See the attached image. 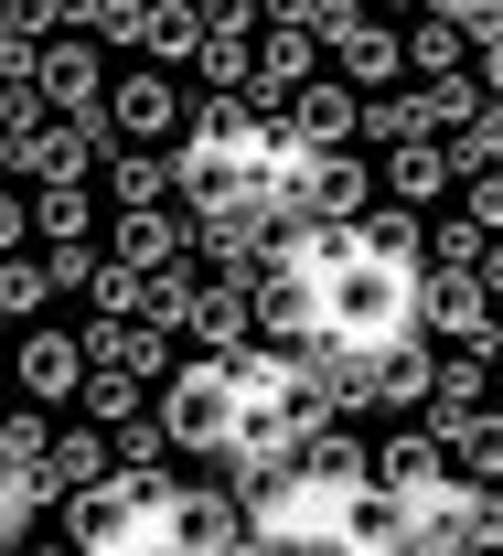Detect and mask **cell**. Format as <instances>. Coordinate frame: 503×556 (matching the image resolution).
<instances>
[{
    "label": "cell",
    "mask_w": 503,
    "mask_h": 556,
    "mask_svg": "<svg viewBox=\"0 0 503 556\" xmlns=\"http://www.w3.org/2000/svg\"><path fill=\"white\" fill-rule=\"evenodd\" d=\"M418 278H429V268H386V257L322 268V332H311V343L386 353V343H407V332H429V321H418Z\"/></svg>",
    "instance_id": "1"
},
{
    "label": "cell",
    "mask_w": 503,
    "mask_h": 556,
    "mask_svg": "<svg viewBox=\"0 0 503 556\" xmlns=\"http://www.w3.org/2000/svg\"><path fill=\"white\" fill-rule=\"evenodd\" d=\"M161 428H172V450H236V428H247V396H236V364L225 353H193V364H172L161 375Z\"/></svg>",
    "instance_id": "2"
},
{
    "label": "cell",
    "mask_w": 503,
    "mask_h": 556,
    "mask_svg": "<svg viewBox=\"0 0 503 556\" xmlns=\"http://www.w3.org/2000/svg\"><path fill=\"white\" fill-rule=\"evenodd\" d=\"M183 129H193V86H183L172 65L140 54V65L108 86V139H118V150H172Z\"/></svg>",
    "instance_id": "3"
},
{
    "label": "cell",
    "mask_w": 503,
    "mask_h": 556,
    "mask_svg": "<svg viewBox=\"0 0 503 556\" xmlns=\"http://www.w3.org/2000/svg\"><path fill=\"white\" fill-rule=\"evenodd\" d=\"M407 514H418V546L503 556V482H461V471H439L429 492H407Z\"/></svg>",
    "instance_id": "4"
},
{
    "label": "cell",
    "mask_w": 503,
    "mask_h": 556,
    "mask_svg": "<svg viewBox=\"0 0 503 556\" xmlns=\"http://www.w3.org/2000/svg\"><path fill=\"white\" fill-rule=\"evenodd\" d=\"M247 525H257V514H247L236 482H161V546L172 556H225Z\"/></svg>",
    "instance_id": "5"
},
{
    "label": "cell",
    "mask_w": 503,
    "mask_h": 556,
    "mask_svg": "<svg viewBox=\"0 0 503 556\" xmlns=\"http://www.w3.org/2000/svg\"><path fill=\"white\" fill-rule=\"evenodd\" d=\"M108 161H118L108 118H65V108H54V118L33 129V150H22V182H97Z\"/></svg>",
    "instance_id": "6"
},
{
    "label": "cell",
    "mask_w": 503,
    "mask_h": 556,
    "mask_svg": "<svg viewBox=\"0 0 503 556\" xmlns=\"http://www.w3.org/2000/svg\"><path fill=\"white\" fill-rule=\"evenodd\" d=\"M86 375H97L86 321H65V332H22V353H11V386H22L33 407H65V396H86Z\"/></svg>",
    "instance_id": "7"
},
{
    "label": "cell",
    "mask_w": 503,
    "mask_h": 556,
    "mask_svg": "<svg viewBox=\"0 0 503 556\" xmlns=\"http://www.w3.org/2000/svg\"><path fill=\"white\" fill-rule=\"evenodd\" d=\"M33 86H43V108H65V118H108V54H97V33H54L43 43V65H33Z\"/></svg>",
    "instance_id": "8"
},
{
    "label": "cell",
    "mask_w": 503,
    "mask_h": 556,
    "mask_svg": "<svg viewBox=\"0 0 503 556\" xmlns=\"http://www.w3.org/2000/svg\"><path fill=\"white\" fill-rule=\"evenodd\" d=\"M418 321H429L439 343H493V289H482V268H429L418 278Z\"/></svg>",
    "instance_id": "9"
},
{
    "label": "cell",
    "mask_w": 503,
    "mask_h": 556,
    "mask_svg": "<svg viewBox=\"0 0 503 556\" xmlns=\"http://www.w3.org/2000/svg\"><path fill=\"white\" fill-rule=\"evenodd\" d=\"M193 353H236V343H257V278H215L204 268V289H193Z\"/></svg>",
    "instance_id": "10"
},
{
    "label": "cell",
    "mask_w": 503,
    "mask_h": 556,
    "mask_svg": "<svg viewBox=\"0 0 503 556\" xmlns=\"http://www.w3.org/2000/svg\"><path fill=\"white\" fill-rule=\"evenodd\" d=\"M375 172H386V204H418V214H429L439 193L461 182L450 139H397V150H375Z\"/></svg>",
    "instance_id": "11"
},
{
    "label": "cell",
    "mask_w": 503,
    "mask_h": 556,
    "mask_svg": "<svg viewBox=\"0 0 503 556\" xmlns=\"http://www.w3.org/2000/svg\"><path fill=\"white\" fill-rule=\"evenodd\" d=\"M108 257H118V268H183V257H193V214H118V225H108Z\"/></svg>",
    "instance_id": "12"
},
{
    "label": "cell",
    "mask_w": 503,
    "mask_h": 556,
    "mask_svg": "<svg viewBox=\"0 0 503 556\" xmlns=\"http://www.w3.org/2000/svg\"><path fill=\"white\" fill-rule=\"evenodd\" d=\"M289 118L322 139V150H354V139H364V86H354V75H311V86L289 97Z\"/></svg>",
    "instance_id": "13"
},
{
    "label": "cell",
    "mask_w": 503,
    "mask_h": 556,
    "mask_svg": "<svg viewBox=\"0 0 503 556\" xmlns=\"http://www.w3.org/2000/svg\"><path fill=\"white\" fill-rule=\"evenodd\" d=\"M471 407H493V343H450L439 353V386H429V428H450V417H471Z\"/></svg>",
    "instance_id": "14"
},
{
    "label": "cell",
    "mask_w": 503,
    "mask_h": 556,
    "mask_svg": "<svg viewBox=\"0 0 503 556\" xmlns=\"http://www.w3.org/2000/svg\"><path fill=\"white\" fill-rule=\"evenodd\" d=\"M439 471H450V439H439L429 417L397 428V439H375V482H386V492H429Z\"/></svg>",
    "instance_id": "15"
},
{
    "label": "cell",
    "mask_w": 503,
    "mask_h": 556,
    "mask_svg": "<svg viewBox=\"0 0 503 556\" xmlns=\"http://www.w3.org/2000/svg\"><path fill=\"white\" fill-rule=\"evenodd\" d=\"M429 386H439L429 332H407V343H386V353H375V396H386V417H418V407H429Z\"/></svg>",
    "instance_id": "16"
},
{
    "label": "cell",
    "mask_w": 503,
    "mask_h": 556,
    "mask_svg": "<svg viewBox=\"0 0 503 556\" xmlns=\"http://www.w3.org/2000/svg\"><path fill=\"white\" fill-rule=\"evenodd\" d=\"M332 54H343V75H354L364 97H375V86H397V75H407V33H397L386 11H364V22L343 33V43H332Z\"/></svg>",
    "instance_id": "17"
},
{
    "label": "cell",
    "mask_w": 503,
    "mask_h": 556,
    "mask_svg": "<svg viewBox=\"0 0 503 556\" xmlns=\"http://www.w3.org/2000/svg\"><path fill=\"white\" fill-rule=\"evenodd\" d=\"M86 353L129 375H172V321H86Z\"/></svg>",
    "instance_id": "18"
},
{
    "label": "cell",
    "mask_w": 503,
    "mask_h": 556,
    "mask_svg": "<svg viewBox=\"0 0 503 556\" xmlns=\"http://www.w3.org/2000/svg\"><path fill=\"white\" fill-rule=\"evenodd\" d=\"M33 236L43 247H86L97 236V182H33Z\"/></svg>",
    "instance_id": "19"
},
{
    "label": "cell",
    "mask_w": 503,
    "mask_h": 556,
    "mask_svg": "<svg viewBox=\"0 0 503 556\" xmlns=\"http://www.w3.org/2000/svg\"><path fill=\"white\" fill-rule=\"evenodd\" d=\"M354 236H364V257H386V268H429V214L418 204H375Z\"/></svg>",
    "instance_id": "20"
},
{
    "label": "cell",
    "mask_w": 503,
    "mask_h": 556,
    "mask_svg": "<svg viewBox=\"0 0 503 556\" xmlns=\"http://www.w3.org/2000/svg\"><path fill=\"white\" fill-rule=\"evenodd\" d=\"M108 193H118V214H161V193H183V172H172V150H118Z\"/></svg>",
    "instance_id": "21"
},
{
    "label": "cell",
    "mask_w": 503,
    "mask_h": 556,
    "mask_svg": "<svg viewBox=\"0 0 503 556\" xmlns=\"http://www.w3.org/2000/svg\"><path fill=\"white\" fill-rule=\"evenodd\" d=\"M439 439H450V471H461V482H503V407L450 417Z\"/></svg>",
    "instance_id": "22"
},
{
    "label": "cell",
    "mask_w": 503,
    "mask_h": 556,
    "mask_svg": "<svg viewBox=\"0 0 503 556\" xmlns=\"http://www.w3.org/2000/svg\"><path fill=\"white\" fill-rule=\"evenodd\" d=\"M471 54H482V43H471L461 22H439V11H418V22H407V75H418V86H429V75H461Z\"/></svg>",
    "instance_id": "23"
},
{
    "label": "cell",
    "mask_w": 503,
    "mask_h": 556,
    "mask_svg": "<svg viewBox=\"0 0 503 556\" xmlns=\"http://www.w3.org/2000/svg\"><path fill=\"white\" fill-rule=\"evenodd\" d=\"M418 97H429V139H450V129H471V118H482V108H493V86H482V75L461 65V75H429V86H418Z\"/></svg>",
    "instance_id": "24"
},
{
    "label": "cell",
    "mask_w": 503,
    "mask_h": 556,
    "mask_svg": "<svg viewBox=\"0 0 503 556\" xmlns=\"http://www.w3.org/2000/svg\"><path fill=\"white\" fill-rule=\"evenodd\" d=\"M204 54V0H150V65H193Z\"/></svg>",
    "instance_id": "25"
},
{
    "label": "cell",
    "mask_w": 503,
    "mask_h": 556,
    "mask_svg": "<svg viewBox=\"0 0 503 556\" xmlns=\"http://www.w3.org/2000/svg\"><path fill=\"white\" fill-rule=\"evenodd\" d=\"M397 139H429V97L375 86V97H364V150H397Z\"/></svg>",
    "instance_id": "26"
},
{
    "label": "cell",
    "mask_w": 503,
    "mask_h": 556,
    "mask_svg": "<svg viewBox=\"0 0 503 556\" xmlns=\"http://www.w3.org/2000/svg\"><path fill=\"white\" fill-rule=\"evenodd\" d=\"M140 386H150V375H129V364H97L75 407L97 417V428H129V417H150V407H140Z\"/></svg>",
    "instance_id": "27"
},
{
    "label": "cell",
    "mask_w": 503,
    "mask_h": 556,
    "mask_svg": "<svg viewBox=\"0 0 503 556\" xmlns=\"http://www.w3.org/2000/svg\"><path fill=\"white\" fill-rule=\"evenodd\" d=\"M482 257H493L482 214H429V268H482Z\"/></svg>",
    "instance_id": "28"
},
{
    "label": "cell",
    "mask_w": 503,
    "mask_h": 556,
    "mask_svg": "<svg viewBox=\"0 0 503 556\" xmlns=\"http://www.w3.org/2000/svg\"><path fill=\"white\" fill-rule=\"evenodd\" d=\"M54 289H65V278H54V257H0V311H11V321H33Z\"/></svg>",
    "instance_id": "29"
},
{
    "label": "cell",
    "mask_w": 503,
    "mask_h": 556,
    "mask_svg": "<svg viewBox=\"0 0 503 556\" xmlns=\"http://www.w3.org/2000/svg\"><path fill=\"white\" fill-rule=\"evenodd\" d=\"M97 43H118V54H150V0H108V11H97Z\"/></svg>",
    "instance_id": "30"
},
{
    "label": "cell",
    "mask_w": 503,
    "mask_h": 556,
    "mask_svg": "<svg viewBox=\"0 0 503 556\" xmlns=\"http://www.w3.org/2000/svg\"><path fill=\"white\" fill-rule=\"evenodd\" d=\"M461 193H471V204H461V214H482V225H493V236H503V161H482V172H471Z\"/></svg>",
    "instance_id": "31"
},
{
    "label": "cell",
    "mask_w": 503,
    "mask_h": 556,
    "mask_svg": "<svg viewBox=\"0 0 503 556\" xmlns=\"http://www.w3.org/2000/svg\"><path fill=\"white\" fill-rule=\"evenodd\" d=\"M22 236H33V193H0V257H22Z\"/></svg>",
    "instance_id": "32"
},
{
    "label": "cell",
    "mask_w": 503,
    "mask_h": 556,
    "mask_svg": "<svg viewBox=\"0 0 503 556\" xmlns=\"http://www.w3.org/2000/svg\"><path fill=\"white\" fill-rule=\"evenodd\" d=\"M225 556H300V546H289V535H268V525H247V535H236Z\"/></svg>",
    "instance_id": "33"
},
{
    "label": "cell",
    "mask_w": 503,
    "mask_h": 556,
    "mask_svg": "<svg viewBox=\"0 0 503 556\" xmlns=\"http://www.w3.org/2000/svg\"><path fill=\"white\" fill-rule=\"evenodd\" d=\"M471 75H482V86L503 97V43H482V54H471Z\"/></svg>",
    "instance_id": "34"
},
{
    "label": "cell",
    "mask_w": 503,
    "mask_h": 556,
    "mask_svg": "<svg viewBox=\"0 0 503 556\" xmlns=\"http://www.w3.org/2000/svg\"><path fill=\"white\" fill-rule=\"evenodd\" d=\"M482 289H493V300H503V236H493V257H482Z\"/></svg>",
    "instance_id": "35"
},
{
    "label": "cell",
    "mask_w": 503,
    "mask_h": 556,
    "mask_svg": "<svg viewBox=\"0 0 503 556\" xmlns=\"http://www.w3.org/2000/svg\"><path fill=\"white\" fill-rule=\"evenodd\" d=\"M22 556H86V546H75V535H65V546H22Z\"/></svg>",
    "instance_id": "36"
},
{
    "label": "cell",
    "mask_w": 503,
    "mask_h": 556,
    "mask_svg": "<svg viewBox=\"0 0 503 556\" xmlns=\"http://www.w3.org/2000/svg\"><path fill=\"white\" fill-rule=\"evenodd\" d=\"M375 11H407V22H418V11H429V0H375Z\"/></svg>",
    "instance_id": "37"
},
{
    "label": "cell",
    "mask_w": 503,
    "mask_h": 556,
    "mask_svg": "<svg viewBox=\"0 0 503 556\" xmlns=\"http://www.w3.org/2000/svg\"><path fill=\"white\" fill-rule=\"evenodd\" d=\"M407 556H461V546H407Z\"/></svg>",
    "instance_id": "38"
}]
</instances>
